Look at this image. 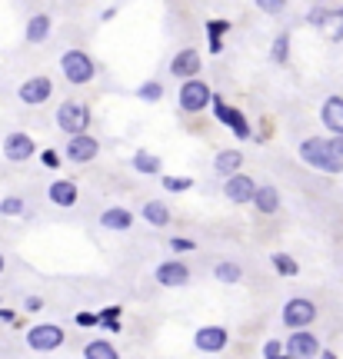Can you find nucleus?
Returning a JSON list of instances; mask_svg holds the SVG:
<instances>
[{"instance_id":"c85d7f7f","label":"nucleus","mask_w":343,"mask_h":359,"mask_svg":"<svg viewBox=\"0 0 343 359\" xmlns=\"http://www.w3.org/2000/svg\"><path fill=\"white\" fill-rule=\"evenodd\" d=\"M270 57L277 60V63H286V57H290V37H286V34H280V37L273 40V50H270Z\"/></svg>"},{"instance_id":"473e14b6","label":"nucleus","mask_w":343,"mask_h":359,"mask_svg":"<svg viewBox=\"0 0 343 359\" xmlns=\"http://www.w3.org/2000/svg\"><path fill=\"white\" fill-rule=\"evenodd\" d=\"M260 10H264V14H284L286 3L284 0H260Z\"/></svg>"},{"instance_id":"4468645a","label":"nucleus","mask_w":343,"mask_h":359,"mask_svg":"<svg viewBox=\"0 0 343 359\" xmlns=\"http://www.w3.org/2000/svg\"><path fill=\"white\" fill-rule=\"evenodd\" d=\"M224 193H227L230 203H250L253 193H257V183L250 176H244V173H233V176H227V183H224Z\"/></svg>"},{"instance_id":"9d476101","label":"nucleus","mask_w":343,"mask_h":359,"mask_svg":"<svg viewBox=\"0 0 343 359\" xmlns=\"http://www.w3.org/2000/svg\"><path fill=\"white\" fill-rule=\"evenodd\" d=\"M286 356H290V359H313V356H320V340H317L313 333L300 329V333H293V336L286 340Z\"/></svg>"},{"instance_id":"4c0bfd02","label":"nucleus","mask_w":343,"mask_h":359,"mask_svg":"<svg viewBox=\"0 0 343 359\" xmlns=\"http://www.w3.org/2000/svg\"><path fill=\"white\" fill-rule=\"evenodd\" d=\"M330 150H333V156L343 163V136H333V140H330Z\"/></svg>"},{"instance_id":"c9c22d12","label":"nucleus","mask_w":343,"mask_h":359,"mask_svg":"<svg viewBox=\"0 0 343 359\" xmlns=\"http://www.w3.org/2000/svg\"><path fill=\"white\" fill-rule=\"evenodd\" d=\"M97 313H77V326H97Z\"/></svg>"},{"instance_id":"c756f323","label":"nucleus","mask_w":343,"mask_h":359,"mask_svg":"<svg viewBox=\"0 0 343 359\" xmlns=\"http://www.w3.org/2000/svg\"><path fill=\"white\" fill-rule=\"evenodd\" d=\"M193 187L190 176H164V189H170V193H187Z\"/></svg>"},{"instance_id":"ddd939ff","label":"nucleus","mask_w":343,"mask_h":359,"mask_svg":"<svg viewBox=\"0 0 343 359\" xmlns=\"http://www.w3.org/2000/svg\"><path fill=\"white\" fill-rule=\"evenodd\" d=\"M157 283L167 286V289H177V286H187V280H190V269H187V263H180V260H170V263H160L157 266Z\"/></svg>"},{"instance_id":"2eb2a0df","label":"nucleus","mask_w":343,"mask_h":359,"mask_svg":"<svg viewBox=\"0 0 343 359\" xmlns=\"http://www.w3.org/2000/svg\"><path fill=\"white\" fill-rule=\"evenodd\" d=\"M170 74L184 76V80H197V74H200V54H197L193 47L177 50V57L170 60Z\"/></svg>"},{"instance_id":"7ed1b4c3","label":"nucleus","mask_w":343,"mask_h":359,"mask_svg":"<svg viewBox=\"0 0 343 359\" xmlns=\"http://www.w3.org/2000/svg\"><path fill=\"white\" fill-rule=\"evenodd\" d=\"M57 127L67 133V136H80V133L90 127V110H87V103H80V100H67V103H60Z\"/></svg>"},{"instance_id":"7c9ffc66","label":"nucleus","mask_w":343,"mask_h":359,"mask_svg":"<svg viewBox=\"0 0 343 359\" xmlns=\"http://www.w3.org/2000/svg\"><path fill=\"white\" fill-rule=\"evenodd\" d=\"M0 213H3V216H20V213H23V200H20V196H3V200H0Z\"/></svg>"},{"instance_id":"4be33fe9","label":"nucleus","mask_w":343,"mask_h":359,"mask_svg":"<svg viewBox=\"0 0 343 359\" xmlns=\"http://www.w3.org/2000/svg\"><path fill=\"white\" fill-rule=\"evenodd\" d=\"M144 220L150 227H167L170 223V209H167V203H160V200H150V203H144Z\"/></svg>"},{"instance_id":"f8f14e48","label":"nucleus","mask_w":343,"mask_h":359,"mask_svg":"<svg viewBox=\"0 0 343 359\" xmlns=\"http://www.w3.org/2000/svg\"><path fill=\"white\" fill-rule=\"evenodd\" d=\"M227 342H230V336L224 326H200L197 336H193V346H197L200 353H220Z\"/></svg>"},{"instance_id":"72a5a7b5","label":"nucleus","mask_w":343,"mask_h":359,"mask_svg":"<svg viewBox=\"0 0 343 359\" xmlns=\"http://www.w3.org/2000/svg\"><path fill=\"white\" fill-rule=\"evenodd\" d=\"M264 356H267V359L284 356V342H280V340H270L267 346H264Z\"/></svg>"},{"instance_id":"412c9836","label":"nucleus","mask_w":343,"mask_h":359,"mask_svg":"<svg viewBox=\"0 0 343 359\" xmlns=\"http://www.w3.org/2000/svg\"><path fill=\"white\" fill-rule=\"evenodd\" d=\"M240 163H244V153L240 150H224V153H217V160H213L217 173H224V176H233V173L240 170Z\"/></svg>"},{"instance_id":"6e6552de","label":"nucleus","mask_w":343,"mask_h":359,"mask_svg":"<svg viewBox=\"0 0 343 359\" xmlns=\"http://www.w3.org/2000/svg\"><path fill=\"white\" fill-rule=\"evenodd\" d=\"M54 94V83H50V76H30V80H23L20 83V103H27V107H40L43 100H50Z\"/></svg>"},{"instance_id":"f03ea898","label":"nucleus","mask_w":343,"mask_h":359,"mask_svg":"<svg viewBox=\"0 0 343 359\" xmlns=\"http://www.w3.org/2000/svg\"><path fill=\"white\" fill-rule=\"evenodd\" d=\"M60 70H63V76L70 80V83H90L97 74V63L90 54H84V50H67L63 57H60Z\"/></svg>"},{"instance_id":"a211bd4d","label":"nucleus","mask_w":343,"mask_h":359,"mask_svg":"<svg viewBox=\"0 0 343 359\" xmlns=\"http://www.w3.org/2000/svg\"><path fill=\"white\" fill-rule=\"evenodd\" d=\"M47 196H50L54 207H74L77 203V183L74 180H54L50 189H47Z\"/></svg>"},{"instance_id":"e433bc0d","label":"nucleus","mask_w":343,"mask_h":359,"mask_svg":"<svg viewBox=\"0 0 343 359\" xmlns=\"http://www.w3.org/2000/svg\"><path fill=\"white\" fill-rule=\"evenodd\" d=\"M170 246H173V253H187V249H193L190 240H177V236L170 240Z\"/></svg>"},{"instance_id":"6ab92c4d","label":"nucleus","mask_w":343,"mask_h":359,"mask_svg":"<svg viewBox=\"0 0 343 359\" xmlns=\"http://www.w3.org/2000/svg\"><path fill=\"white\" fill-rule=\"evenodd\" d=\"M250 203L257 207V213L270 216V213H277V209H280V193H277V187L264 183V187H257V193H253V200H250Z\"/></svg>"},{"instance_id":"58836bf2","label":"nucleus","mask_w":343,"mask_h":359,"mask_svg":"<svg viewBox=\"0 0 343 359\" xmlns=\"http://www.w3.org/2000/svg\"><path fill=\"white\" fill-rule=\"evenodd\" d=\"M23 306H27V313H37V309L43 306V302H40L37 296H27V302H23Z\"/></svg>"},{"instance_id":"a878e982","label":"nucleus","mask_w":343,"mask_h":359,"mask_svg":"<svg viewBox=\"0 0 343 359\" xmlns=\"http://www.w3.org/2000/svg\"><path fill=\"white\" fill-rule=\"evenodd\" d=\"M213 276H217L220 283H237V280L244 276V269H240V263H230V260H224V263H217Z\"/></svg>"},{"instance_id":"2f4dec72","label":"nucleus","mask_w":343,"mask_h":359,"mask_svg":"<svg viewBox=\"0 0 343 359\" xmlns=\"http://www.w3.org/2000/svg\"><path fill=\"white\" fill-rule=\"evenodd\" d=\"M310 23H313V27H324L326 20H330V10H326V7H313V10H310Z\"/></svg>"},{"instance_id":"f257e3e1","label":"nucleus","mask_w":343,"mask_h":359,"mask_svg":"<svg viewBox=\"0 0 343 359\" xmlns=\"http://www.w3.org/2000/svg\"><path fill=\"white\" fill-rule=\"evenodd\" d=\"M300 160H304L306 167L324 170V173H340L343 170V163L333 156V150H330V140H324V136H310V140H304V143H300Z\"/></svg>"},{"instance_id":"20e7f679","label":"nucleus","mask_w":343,"mask_h":359,"mask_svg":"<svg viewBox=\"0 0 343 359\" xmlns=\"http://www.w3.org/2000/svg\"><path fill=\"white\" fill-rule=\"evenodd\" d=\"M180 110L184 114H200L204 107H210V100H213V90H210L204 80H184V87H180Z\"/></svg>"},{"instance_id":"cd10ccee","label":"nucleus","mask_w":343,"mask_h":359,"mask_svg":"<svg viewBox=\"0 0 343 359\" xmlns=\"http://www.w3.org/2000/svg\"><path fill=\"white\" fill-rule=\"evenodd\" d=\"M137 96H140L144 103H160V100H164V87H160L157 80H147V83L137 87Z\"/></svg>"},{"instance_id":"f3484780","label":"nucleus","mask_w":343,"mask_h":359,"mask_svg":"<svg viewBox=\"0 0 343 359\" xmlns=\"http://www.w3.org/2000/svg\"><path fill=\"white\" fill-rule=\"evenodd\" d=\"M130 223H134V213L124 207H110L100 213V227L104 229H114V233H124V229H130Z\"/></svg>"},{"instance_id":"37998d69","label":"nucleus","mask_w":343,"mask_h":359,"mask_svg":"<svg viewBox=\"0 0 343 359\" xmlns=\"http://www.w3.org/2000/svg\"><path fill=\"white\" fill-rule=\"evenodd\" d=\"M3 266H7V260H3V253H0V273H3Z\"/></svg>"},{"instance_id":"aec40b11","label":"nucleus","mask_w":343,"mask_h":359,"mask_svg":"<svg viewBox=\"0 0 343 359\" xmlns=\"http://www.w3.org/2000/svg\"><path fill=\"white\" fill-rule=\"evenodd\" d=\"M23 34H27L30 43H43V40L50 37V17L47 14H34V17L27 20V30Z\"/></svg>"},{"instance_id":"ea45409f","label":"nucleus","mask_w":343,"mask_h":359,"mask_svg":"<svg viewBox=\"0 0 343 359\" xmlns=\"http://www.w3.org/2000/svg\"><path fill=\"white\" fill-rule=\"evenodd\" d=\"M0 320H3V322H14V313H10V309H0Z\"/></svg>"},{"instance_id":"0eeeda50","label":"nucleus","mask_w":343,"mask_h":359,"mask_svg":"<svg viewBox=\"0 0 343 359\" xmlns=\"http://www.w3.org/2000/svg\"><path fill=\"white\" fill-rule=\"evenodd\" d=\"M34 153H37V143H34L23 130H14L3 136V156H7L10 163H23V160H30Z\"/></svg>"},{"instance_id":"1a4fd4ad","label":"nucleus","mask_w":343,"mask_h":359,"mask_svg":"<svg viewBox=\"0 0 343 359\" xmlns=\"http://www.w3.org/2000/svg\"><path fill=\"white\" fill-rule=\"evenodd\" d=\"M97 153H100V143H97L90 133L67 136V160H70V163H90Z\"/></svg>"},{"instance_id":"f704fd0d","label":"nucleus","mask_w":343,"mask_h":359,"mask_svg":"<svg viewBox=\"0 0 343 359\" xmlns=\"http://www.w3.org/2000/svg\"><path fill=\"white\" fill-rule=\"evenodd\" d=\"M40 160H43V167H50V170H57V167H60L57 150H43V156H40Z\"/></svg>"},{"instance_id":"a19ab883","label":"nucleus","mask_w":343,"mask_h":359,"mask_svg":"<svg viewBox=\"0 0 343 359\" xmlns=\"http://www.w3.org/2000/svg\"><path fill=\"white\" fill-rule=\"evenodd\" d=\"M340 20H343V10H340ZM333 40H343V27L337 30V34H333Z\"/></svg>"},{"instance_id":"423d86ee","label":"nucleus","mask_w":343,"mask_h":359,"mask_svg":"<svg viewBox=\"0 0 343 359\" xmlns=\"http://www.w3.org/2000/svg\"><path fill=\"white\" fill-rule=\"evenodd\" d=\"M313 320H317V306H313L310 300H304V296H297V300H290L284 306V322L293 329V333L306 329Z\"/></svg>"},{"instance_id":"bb28decb","label":"nucleus","mask_w":343,"mask_h":359,"mask_svg":"<svg viewBox=\"0 0 343 359\" xmlns=\"http://www.w3.org/2000/svg\"><path fill=\"white\" fill-rule=\"evenodd\" d=\"M273 269H277L280 276H297V273H300V263H297L290 253H273Z\"/></svg>"},{"instance_id":"5701e85b","label":"nucleus","mask_w":343,"mask_h":359,"mask_svg":"<svg viewBox=\"0 0 343 359\" xmlns=\"http://www.w3.org/2000/svg\"><path fill=\"white\" fill-rule=\"evenodd\" d=\"M84 359H120V353L114 349V342L94 340V342L84 346Z\"/></svg>"},{"instance_id":"79ce46f5","label":"nucleus","mask_w":343,"mask_h":359,"mask_svg":"<svg viewBox=\"0 0 343 359\" xmlns=\"http://www.w3.org/2000/svg\"><path fill=\"white\" fill-rule=\"evenodd\" d=\"M320 359H337V356L333 353H320Z\"/></svg>"},{"instance_id":"dca6fc26","label":"nucleus","mask_w":343,"mask_h":359,"mask_svg":"<svg viewBox=\"0 0 343 359\" xmlns=\"http://www.w3.org/2000/svg\"><path fill=\"white\" fill-rule=\"evenodd\" d=\"M320 120H324L326 130H333L337 136H343V96H326L324 110H320Z\"/></svg>"},{"instance_id":"39448f33","label":"nucleus","mask_w":343,"mask_h":359,"mask_svg":"<svg viewBox=\"0 0 343 359\" xmlns=\"http://www.w3.org/2000/svg\"><path fill=\"white\" fill-rule=\"evenodd\" d=\"M27 346L34 353H54L63 346V329L54 326V322H40V326H30L27 329Z\"/></svg>"},{"instance_id":"9b49d317","label":"nucleus","mask_w":343,"mask_h":359,"mask_svg":"<svg viewBox=\"0 0 343 359\" xmlns=\"http://www.w3.org/2000/svg\"><path fill=\"white\" fill-rule=\"evenodd\" d=\"M210 103H213V114H217V120H220V123H227V127H230L233 133H237L240 140H247V136H250V123L244 120V114H240V110L227 107V103H224L220 96H213Z\"/></svg>"},{"instance_id":"393cba45","label":"nucleus","mask_w":343,"mask_h":359,"mask_svg":"<svg viewBox=\"0 0 343 359\" xmlns=\"http://www.w3.org/2000/svg\"><path fill=\"white\" fill-rule=\"evenodd\" d=\"M230 30V23L227 20H210L207 23V34H210V54H220V50H224V34H227Z\"/></svg>"},{"instance_id":"c03bdc74","label":"nucleus","mask_w":343,"mask_h":359,"mask_svg":"<svg viewBox=\"0 0 343 359\" xmlns=\"http://www.w3.org/2000/svg\"><path fill=\"white\" fill-rule=\"evenodd\" d=\"M277 359H290V356H286V353H284V356H277Z\"/></svg>"},{"instance_id":"b1692460","label":"nucleus","mask_w":343,"mask_h":359,"mask_svg":"<svg viewBox=\"0 0 343 359\" xmlns=\"http://www.w3.org/2000/svg\"><path fill=\"white\" fill-rule=\"evenodd\" d=\"M134 170L147 173V176L160 173V156H153V153H147V150H137L134 153Z\"/></svg>"}]
</instances>
